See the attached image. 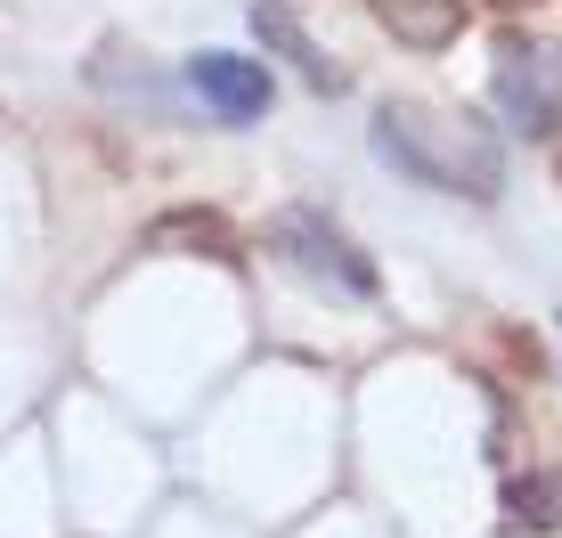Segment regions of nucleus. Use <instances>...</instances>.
<instances>
[{"instance_id": "1", "label": "nucleus", "mask_w": 562, "mask_h": 538, "mask_svg": "<svg viewBox=\"0 0 562 538\" xmlns=\"http://www.w3.org/2000/svg\"><path fill=\"white\" fill-rule=\"evenodd\" d=\"M375 156L416 188H440V197H497L506 188V147L490 139V123L449 107H383L375 114Z\"/></svg>"}, {"instance_id": "2", "label": "nucleus", "mask_w": 562, "mask_h": 538, "mask_svg": "<svg viewBox=\"0 0 562 538\" xmlns=\"http://www.w3.org/2000/svg\"><path fill=\"white\" fill-rule=\"evenodd\" d=\"M269 254H278L294 278H310V285H326V294H351V302H367L375 294V261L359 254L351 237H342L326 213H285L278 228H269Z\"/></svg>"}, {"instance_id": "3", "label": "nucleus", "mask_w": 562, "mask_h": 538, "mask_svg": "<svg viewBox=\"0 0 562 538\" xmlns=\"http://www.w3.org/2000/svg\"><path fill=\"white\" fill-rule=\"evenodd\" d=\"M497 107L521 139L562 131V42H497Z\"/></svg>"}, {"instance_id": "4", "label": "nucleus", "mask_w": 562, "mask_h": 538, "mask_svg": "<svg viewBox=\"0 0 562 538\" xmlns=\"http://www.w3.org/2000/svg\"><path fill=\"white\" fill-rule=\"evenodd\" d=\"M188 82H196V99L221 114V123H254L269 107V66L261 57H237V49H196L188 57Z\"/></svg>"}, {"instance_id": "5", "label": "nucleus", "mask_w": 562, "mask_h": 538, "mask_svg": "<svg viewBox=\"0 0 562 538\" xmlns=\"http://www.w3.org/2000/svg\"><path fill=\"white\" fill-rule=\"evenodd\" d=\"M254 33H261L269 49H285V57H294V66H302L318 90H342V82H351V74H342L335 57H318V42H310V33L294 25V9H285V0H254Z\"/></svg>"}, {"instance_id": "6", "label": "nucleus", "mask_w": 562, "mask_h": 538, "mask_svg": "<svg viewBox=\"0 0 562 538\" xmlns=\"http://www.w3.org/2000/svg\"><path fill=\"white\" fill-rule=\"evenodd\" d=\"M375 16L400 33V42H416V49L457 42V25H464V9H457V0H375Z\"/></svg>"}, {"instance_id": "7", "label": "nucleus", "mask_w": 562, "mask_h": 538, "mask_svg": "<svg viewBox=\"0 0 562 538\" xmlns=\"http://www.w3.org/2000/svg\"><path fill=\"white\" fill-rule=\"evenodd\" d=\"M147 245H155V254H164V245H204L212 261H237V237H228L212 213H171V221H155Z\"/></svg>"}, {"instance_id": "8", "label": "nucleus", "mask_w": 562, "mask_h": 538, "mask_svg": "<svg viewBox=\"0 0 562 538\" xmlns=\"http://www.w3.org/2000/svg\"><path fill=\"white\" fill-rule=\"evenodd\" d=\"M506 523L514 530H554L562 523V473H547V482H514L506 490Z\"/></svg>"}, {"instance_id": "9", "label": "nucleus", "mask_w": 562, "mask_h": 538, "mask_svg": "<svg viewBox=\"0 0 562 538\" xmlns=\"http://www.w3.org/2000/svg\"><path fill=\"white\" fill-rule=\"evenodd\" d=\"M506 9H521V0H506Z\"/></svg>"}]
</instances>
